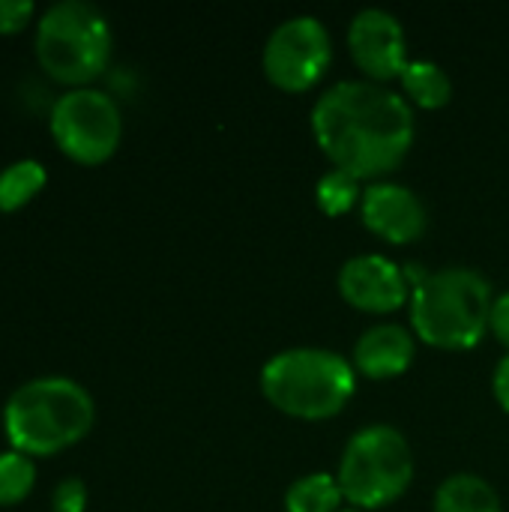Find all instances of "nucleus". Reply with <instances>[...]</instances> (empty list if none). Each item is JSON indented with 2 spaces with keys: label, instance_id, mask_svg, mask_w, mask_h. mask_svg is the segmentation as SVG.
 Segmentation results:
<instances>
[{
  "label": "nucleus",
  "instance_id": "obj_13",
  "mask_svg": "<svg viewBox=\"0 0 509 512\" xmlns=\"http://www.w3.org/2000/svg\"><path fill=\"white\" fill-rule=\"evenodd\" d=\"M432 512H504V504L489 480L459 471L438 486Z\"/></svg>",
  "mask_w": 509,
  "mask_h": 512
},
{
  "label": "nucleus",
  "instance_id": "obj_15",
  "mask_svg": "<svg viewBox=\"0 0 509 512\" xmlns=\"http://www.w3.org/2000/svg\"><path fill=\"white\" fill-rule=\"evenodd\" d=\"M345 504V495L339 489L336 474L315 471L300 480H294L285 492V510L288 512H339Z\"/></svg>",
  "mask_w": 509,
  "mask_h": 512
},
{
  "label": "nucleus",
  "instance_id": "obj_12",
  "mask_svg": "<svg viewBox=\"0 0 509 512\" xmlns=\"http://www.w3.org/2000/svg\"><path fill=\"white\" fill-rule=\"evenodd\" d=\"M414 336L402 324H375L354 345V369L372 381L396 378L414 363Z\"/></svg>",
  "mask_w": 509,
  "mask_h": 512
},
{
  "label": "nucleus",
  "instance_id": "obj_14",
  "mask_svg": "<svg viewBox=\"0 0 509 512\" xmlns=\"http://www.w3.org/2000/svg\"><path fill=\"white\" fill-rule=\"evenodd\" d=\"M399 81L408 93V102L420 108H444L453 99V78L435 60H408Z\"/></svg>",
  "mask_w": 509,
  "mask_h": 512
},
{
  "label": "nucleus",
  "instance_id": "obj_6",
  "mask_svg": "<svg viewBox=\"0 0 509 512\" xmlns=\"http://www.w3.org/2000/svg\"><path fill=\"white\" fill-rule=\"evenodd\" d=\"M345 504L357 510H381L399 501L414 480V453L408 438L387 423L357 429L336 471Z\"/></svg>",
  "mask_w": 509,
  "mask_h": 512
},
{
  "label": "nucleus",
  "instance_id": "obj_16",
  "mask_svg": "<svg viewBox=\"0 0 509 512\" xmlns=\"http://www.w3.org/2000/svg\"><path fill=\"white\" fill-rule=\"evenodd\" d=\"M48 174L36 159H18L0 171V213H12L24 207L36 192H42Z\"/></svg>",
  "mask_w": 509,
  "mask_h": 512
},
{
  "label": "nucleus",
  "instance_id": "obj_2",
  "mask_svg": "<svg viewBox=\"0 0 509 512\" xmlns=\"http://www.w3.org/2000/svg\"><path fill=\"white\" fill-rule=\"evenodd\" d=\"M93 396L72 378L48 375L21 384L3 408V432L24 456H54L93 429Z\"/></svg>",
  "mask_w": 509,
  "mask_h": 512
},
{
  "label": "nucleus",
  "instance_id": "obj_22",
  "mask_svg": "<svg viewBox=\"0 0 509 512\" xmlns=\"http://www.w3.org/2000/svg\"><path fill=\"white\" fill-rule=\"evenodd\" d=\"M492 390H495V399L498 405L509 414V354L495 366V375H492Z\"/></svg>",
  "mask_w": 509,
  "mask_h": 512
},
{
  "label": "nucleus",
  "instance_id": "obj_1",
  "mask_svg": "<svg viewBox=\"0 0 509 512\" xmlns=\"http://www.w3.org/2000/svg\"><path fill=\"white\" fill-rule=\"evenodd\" d=\"M312 135L333 168L378 183L411 153L417 120L408 96L378 81L348 78L315 99Z\"/></svg>",
  "mask_w": 509,
  "mask_h": 512
},
{
  "label": "nucleus",
  "instance_id": "obj_11",
  "mask_svg": "<svg viewBox=\"0 0 509 512\" xmlns=\"http://www.w3.org/2000/svg\"><path fill=\"white\" fill-rule=\"evenodd\" d=\"M363 225L387 243H414L429 228V210L423 198L396 180H378L363 189L360 201Z\"/></svg>",
  "mask_w": 509,
  "mask_h": 512
},
{
  "label": "nucleus",
  "instance_id": "obj_17",
  "mask_svg": "<svg viewBox=\"0 0 509 512\" xmlns=\"http://www.w3.org/2000/svg\"><path fill=\"white\" fill-rule=\"evenodd\" d=\"M360 183H363V180H357L354 174L339 171V168H330V171L318 180V186H315L318 207H321L327 216H342V213L354 210V207L363 201Z\"/></svg>",
  "mask_w": 509,
  "mask_h": 512
},
{
  "label": "nucleus",
  "instance_id": "obj_10",
  "mask_svg": "<svg viewBox=\"0 0 509 512\" xmlns=\"http://www.w3.org/2000/svg\"><path fill=\"white\" fill-rule=\"evenodd\" d=\"M336 285L345 303L372 315L402 309L405 303H411V291H414L405 267H399L381 252H363L348 258L339 270Z\"/></svg>",
  "mask_w": 509,
  "mask_h": 512
},
{
  "label": "nucleus",
  "instance_id": "obj_21",
  "mask_svg": "<svg viewBox=\"0 0 509 512\" xmlns=\"http://www.w3.org/2000/svg\"><path fill=\"white\" fill-rule=\"evenodd\" d=\"M489 330L495 333V339H498L504 348H509V291L495 297L492 312H489Z\"/></svg>",
  "mask_w": 509,
  "mask_h": 512
},
{
  "label": "nucleus",
  "instance_id": "obj_18",
  "mask_svg": "<svg viewBox=\"0 0 509 512\" xmlns=\"http://www.w3.org/2000/svg\"><path fill=\"white\" fill-rule=\"evenodd\" d=\"M36 483V465L30 456L18 450L0 453V507L21 504Z\"/></svg>",
  "mask_w": 509,
  "mask_h": 512
},
{
  "label": "nucleus",
  "instance_id": "obj_8",
  "mask_svg": "<svg viewBox=\"0 0 509 512\" xmlns=\"http://www.w3.org/2000/svg\"><path fill=\"white\" fill-rule=\"evenodd\" d=\"M333 60V36L315 15H294L273 27L264 42V75L288 93L315 87Z\"/></svg>",
  "mask_w": 509,
  "mask_h": 512
},
{
  "label": "nucleus",
  "instance_id": "obj_9",
  "mask_svg": "<svg viewBox=\"0 0 509 512\" xmlns=\"http://www.w3.org/2000/svg\"><path fill=\"white\" fill-rule=\"evenodd\" d=\"M348 48L369 81L387 84L408 66V36L402 21L384 6H366L351 18Z\"/></svg>",
  "mask_w": 509,
  "mask_h": 512
},
{
  "label": "nucleus",
  "instance_id": "obj_7",
  "mask_svg": "<svg viewBox=\"0 0 509 512\" xmlns=\"http://www.w3.org/2000/svg\"><path fill=\"white\" fill-rule=\"evenodd\" d=\"M51 135L72 162L102 165L123 138L120 105L96 87L66 90L51 105Z\"/></svg>",
  "mask_w": 509,
  "mask_h": 512
},
{
  "label": "nucleus",
  "instance_id": "obj_5",
  "mask_svg": "<svg viewBox=\"0 0 509 512\" xmlns=\"http://www.w3.org/2000/svg\"><path fill=\"white\" fill-rule=\"evenodd\" d=\"M111 24L87 0L51 3L36 24V60L60 84L87 87L111 60Z\"/></svg>",
  "mask_w": 509,
  "mask_h": 512
},
{
  "label": "nucleus",
  "instance_id": "obj_4",
  "mask_svg": "<svg viewBox=\"0 0 509 512\" xmlns=\"http://www.w3.org/2000/svg\"><path fill=\"white\" fill-rule=\"evenodd\" d=\"M357 390V369L330 348H285L261 369V393L267 402L297 420L336 417Z\"/></svg>",
  "mask_w": 509,
  "mask_h": 512
},
{
  "label": "nucleus",
  "instance_id": "obj_23",
  "mask_svg": "<svg viewBox=\"0 0 509 512\" xmlns=\"http://www.w3.org/2000/svg\"><path fill=\"white\" fill-rule=\"evenodd\" d=\"M339 512H363V510H357V507H342Z\"/></svg>",
  "mask_w": 509,
  "mask_h": 512
},
{
  "label": "nucleus",
  "instance_id": "obj_20",
  "mask_svg": "<svg viewBox=\"0 0 509 512\" xmlns=\"http://www.w3.org/2000/svg\"><path fill=\"white\" fill-rule=\"evenodd\" d=\"M33 12V0H0V33H18L33 18Z\"/></svg>",
  "mask_w": 509,
  "mask_h": 512
},
{
  "label": "nucleus",
  "instance_id": "obj_3",
  "mask_svg": "<svg viewBox=\"0 0 509 512\" xmlns=\"http://www.w3.org/2000/svg\"><path fill=\"white\" fill-rule=\"evenodd\" d=\"M495 294L492 282L474 267H441L411 291V327L426 345L441 351H468L489 330Z\"/></svg>",
  "mask_w": 509,
  "mask_h": 512
},
{
  "label": "nucleus",
  "instance_id": "obj_19",
  "mask_svg": "<svg viewBox=\"0 0 509 512\" xmlns=\"http://www.w3.org/2000/svg\"><path fill=\"white\" fill-rule=\"evenodd\" d=\"M51 507L54 512H84L87 510V486L78 477H66L63 483H57L51 495Z\"/></svg>",
  "mask_w": 509,
  "mask_h": 512
}]
</instances>
